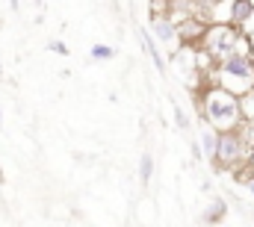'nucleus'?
Here are the masks:
<instances>
[{
  "mask_svg": "<svg viewBox=\"0 0 254 227\" xmlns=\"http://www.w3.org/2000/svg\"><path fill=\"white\" fill-rule=\"evenodd\" d=\"M192 104H195V113L198 118L213 127V130H234V127H243V115H240V101L234 92H228L225 86L219 83H210L207 89L195 92L192 95Z\"/></svg>",
  "mask_w": 254,
  "mask_h": 227,
  "instance_id": "f257e3e1",
  "label": "nucleus"
},
{
  "mask_svg": "<svg viewBox=\"0 0 254 227\" xmlns=\"http://www.w3.org/2000/svg\"><path fill=\"white\" fill-rule=\"evenodd\" d=\"M210 74H213V83L225 86L234 95H243L246 89L254 86V54H228L216 59Z\"/></svg>",
  "mask_w": 254,
  "mask_h": 227,
  "instance_id": "f03ea898",
  "label": "nucleus"
},
{
  "mask_svg": "<svg viewBox=\"0 0 254 227\" xmlns=\"http://www.w3.org/2000/svg\"><path fill=\"white\" fill-rule=\"evenodd\" d=\"M249 130L234 127V130H219L216 133V151L210 157L213 169L216 171H237L243 169V157L249 148Z\"/></svg>",
  "mask_w": 254,
  "mask_h": 227,
  "instance_id": "7ed1b4c3",
  "label": "nucleus"
},
{
  "mask_svg": "<svg viewBox=\"0 0 254 227\" xmlns=\"http://www.w3.org/2000/svg\"><path fill=\"white\" fill-rule=\"evenodd\" d=\"M240 36H243V27H234V24H207L201 39H198V48L207 51L213 59H222L228 54H237V45H240Z\"/></svg>",
  "mask_w": 254,
  "mask_h": 227,
  "instance_id": "20e7f679",
  "label": "nucleus"
},
{
  "mask_svg": "<svg viewBox=\"0 0 254 227\" xmlns=\"http://www.w3.org/2000/svg\"><path fill=\"white\" fill-rule=\"evenodd\" d=\"M151 33L163 42V45H175L178 42V27L172 21L169 12H154L151 15Z\"/></svg>",
  "mask_w": 254,
  "mask_h": 227,
  "instance_id": "39448f33",
  "label": "nucleus"
},
{
  "mask_svg": "<svg viewBox=\"0 0 254 227\" xmlns=\"http://www.w3.org/2000/svg\"><path fill=\"white\" fill-rule=\"evenodd\" d=\"M139 39H142V45H145V54H148V57H151V62H154V68H157L160 74H166V59H163V54H160V48L151 42L148 30H139Z\"/></svg>",
  "mask_w": 254,
  "mask_h": 227,
  "instance_id": "423d86ee",
  "label": "nucleus"
},
{
  "mask_svg": "<svg viewBox=\"0 0 254 227\" xmlns=\"http://www.w3.org/2000/svg\"><path fill=\"white\" fill-rule=\"evenodd\" d=\"M216 133H219V130H213V127H207V124L198 130V139H195V142H198V148H201V157H207V160H210L213 151H216Z\"/></svg>",
  "mask_w": 254,
  "mask_h": 227,
  "instance_id": "0eeeda50",
  "label": "nucleus"
},
{
  "mask_svg": "<svg viewBox=\"0 0 254 227\" xmlns=\"http://www.w3.org/2000/svg\"><path fill=\"white\" fill-rule=\"evenodd\" d=\"M252 12H254L252 0H234V6H231V24L234 27H243L252 18Z\"/></svg>",
  "mask_w": 254,
  "mask_h": 227,
  "instance_id": "6e6552de",
  "label": "nucleus"
},
{
  "mask_svg": "<svg viewBox=\"0 0 254 227\" xmlns=\"http://www.w3.org/2000/svg\"><path fill=\"white\" fill-rule=\"evenodd\" d=\"M237 101H240V115H243V127L254 124V86H252V89H246L243 95H237Z\"/></svg>",
  "mask_w": 254,
  "mask_h": 227,
  "instance_id": "1a4fd4ad",
  "label": "nucleus"
},
{
  "mask_svg": "<svg viewBox=\"0 0 254 227\" xmlns=\"http://www.w3.org/2000/svg\"><path fill=\"white\" fill-rule=\"evenodd\" d=\"M225 213H228V201H225V198H213V204L207 207V213H204V219H201V222L216 225V222H222V219H225Z\"/></svg>",
  "mask_w": 254,
  "mask_h": 227,
  "instance_id": "9d476101",
  "label": "nucleus"
},
{
  "mask_svg": "<svg viewBox=\"0 0 254 227\" xmlns=\"http://www.w3.org/2000/svg\"><path fill=\"white\" fill-rule=\"evenodd\" d=\"M151 177H154V157H151V151H145L139 157V183L148 189L151 186Z\"/></svg>",
  "mask_w": 254,
  "mask_h": 227,
  "instance_id": "9b49d317",
  "label": "nucleus"
},
{
  "mask_svg": "<svg viewBox=\"0 0 254 227\" xmlns=\"http://www.w3.org/2000/svg\"><path fill=\"white\" fill-rule=\"evenodd\" d=\"M116 57H119V51L110 48V45H95V48L89 51V59H92V62H107V59H116Z\"/></svg>",
  "mask_w": 254,
  "mask_h": 227,
  "instance_id": "f8f14e48",
  "label": "nucleus"
},
{
  "mask_svg": "<svg viewBox=\"0 0 254 227\" xmlns=\"http://www.w3.org/2000/svg\"><path fill=\"white\" fill-rule=\"evenodd\" d=\"M172 110H175V127H178V130H190V118H187V113H184L175 101H172Z\"/></svg>",
  "mask_w": 254,
  "mask_h": 227,
  "instance_id": "ddd939ff",
  "label": "nucleus"
},
{
  "mask_svg": "<svg viewBox=\"0 0 254 227\" xmlns=\"http://www.w3.org/2000/svg\"><path fill=\"white\" fill-rule=\"evenodd\" d=\"M48 51H54V54H60V57H68L71 51H68V45L60 42V39H54V42H48Z\"/></svg>",
  "mask_w": 254,
  "mask_h": 227,
  "instance_id": "4468645a",
  "label": "nucleus"
},
{
  "mask_svg": "<svg viewBox=\"0 0 254 227\" xmlns=\"http://www.w3.org/2000/svg\"><path fill=\"white\" fill-rule=\"evenodd\" d=\"M243 169L254 171V142H249V148H246V157H243Z\"/></svg>",
  "mask_w": 254,
  "mask_h": 227,
  "instance_id": "2eb2a0df",
  "label": "nucleus"
},
{
  "mask_svg": "<svg viewBox=\"0 0 254 227\" xmlns=\"http://www.w3.org/2000/svg\"><path fill=\"white\" fill-rule=\"evenodd\" d=\"M9 6H12V9H18V6H21V0H9Z\"/></svg>",
  "mask_w": 254,
  "mask_h": 227,
  "instance_id": "dca6fc26",
  "label": "nucleus"
},
{
  "mask_svg": "<svg viewBox=\"0 0 254 227\" xmlns=\"http://www.w3.org/2000/svg\"><path fill=\"white\" fill-rule=\"evenodd\" d=\"M166 3H169V6H175V3H184V0H166Z\"/></svg>",
  "mask_w": 254,
  "mask_h": 227,
  "instance_id": "f3484780",
  "label": "nucleus"
},
{
  "mask_svg": "<svg viewBox=\"0 0 254 227\" xmlns=\"http://www.w3.org/2000/svg\"><path fill=\"white\" fill-rule=\"evenodd\" d=\"M0 183H6V174H3V169H0Z\"/></svg>",
  "mask_w": 254,
  "mask_h": 227,
  "instance_id": "a211bd4d",
  "label": "nucleus"
},
{
  "mask_svg": "<svg viewBox=\"0 0 254 227\" xmlns=\"http://www.w3.org/2000/svg\"><path fill=\"white\" fill-rule=\"evenodd\" d=\"M0 130H3V110H0Z\"/></svg>",
  "mask_w": 254,
  "mask_h": 227,
  "instance_id": "6ab92c4d",
  "label": "nucleus"
}]
</instances>
